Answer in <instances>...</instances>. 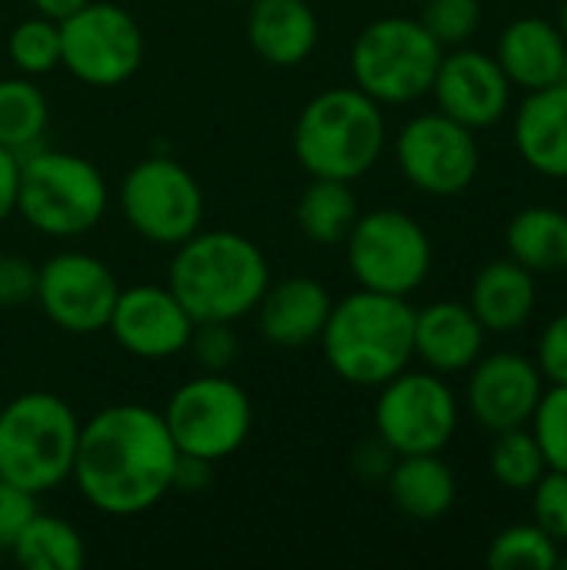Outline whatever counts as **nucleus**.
Wrapping results in <instances>:
<instances>
[{
  "instance_id": "c03bdc74",
  "label": "nucleus",
  "mask_w": 567,
  "mask_h": 570,
  "mask_svg": "<svg viewBox=\"0 0 567 570\" xmlns=\"http://www.w3.org/2000/svg\"><path fill=\"white\" fill-rule=\"evenodd\" d=\"M558 568L567 570V554H561V558H558Z\"/></svg>"
},
{
  "instance_id": "2f4dec72",
  "label": "nucleus",
  "mask_w": 567,
  "mask_h": 570,
  "mask_svg": "<svg viewBox=\"0 0 567 570\" xmlns=\"http://www.w3.org/2000/svg\"><path fill=\"white\" fill-rule=\"evenodd\" d=\"M418 20L444 47H465L481 27V0H418Z\"/></svg>"
},
{
  "instance_id": "dca6fc26",
  "label": "nucleus",
  "mask_w": 567,
  "mask_h": 570,
  "mask_svg": "<svg viewBox=\"0 0 567 570\" xmlns=\"http://www.w3.org/2000/svg\"><path fill=\"white\" fill-rule=\"evenodd\" d=\"M511 90L515 83L501 70L498 57L468 43L444 50L431 83V97L438 100V110L471 127L475 134L495 127L508 114Z\"/></svg>"
},
{
  "instance_id": "cd10ccee",
  "label": "nucleus",
  "mask_w": 567,
  "mask_h": 570,
  "mask_svg": "<svg viewBox=\"0 0 567 570\" xmlns=\"http://www.w3.org/2000/svg\"><path fill=\"white\" fill-rule=\"evenodd\" d=\"M10 558L23 570H80L87 561V544L70 521L37 511L13 541Z\"/></svg>"
},
{
  "instance_id": "412c9836",
  "label": "nucleus",
  "mask_w": 567,
  "mask_h": 570,
  "mask_svg": "<svg viewBox=\"0 0 567 570\" xmlns=\"http://www.w3.org/2000/svg\"><path fill=\"white\" fill-rule=\"evenodd\" d=\"M521 160L551 180H567V83L528 90L511 124Z\"/></svg>"
},
{
  "instance_id": "f03ea898",
  "label": "nucleus",
  "mask_w": 567,
  "mask_h": 570,
  "mask_svg": "<svg viewBox=\"0 0 567 570\" xmlns=\"http://www.w3.org/2000/svg\"><path fill=\"white\" fill-rule=\"evenodd\" d=\"M271 284L267 254L237 230H197L174 247L167 287L177 294L194 324H237L254 314Z\"/></svg>"
},
{
  "instance_id": "0eeeda50",
  "label": "nucleus",
  "mask_w": 567,
  "mask_h": 570,
  "mask_svg": "<svg viewBox=\"0 0 567 570\" xmlns=\"http://www.w3.org/2000/svg\"><path fill=\"white\" fill-rule=\"evenodd\" d=\"M444 47L418 17H378L351 43V80L381 107H404L431 94Z\"/></svg>"
},
{
  "instance_id": "f704fd0d",
  "label": "nucleus",
  "mask_w": 567,
  "mask_h": 570,
  "mask_svg": "<svg viewBox=\"0 0 567 570\" xmlns=\"http://www.w3.org/2000/svg\"><path fill=\"white\" fill-rule=\"evenodd\" d=\"M531 518L558 544H567V471L548 468L531 488Z\"/></svg>"
},
{
  "instance_id": "c756f323",
  "label": "nucleus",
  "mask_w": 567,
  "mask_h": 570,
  "mask_svg": "<svg viewBox=\"0 0 567 570\" xmlns=\"http://www.w3.org/2000/svg\"><path fill=\"white\" fill-rule=\"evenodd\" d=\"M7 57L13 70L23 77L37 80L53 73L60 67V23L43 13H30L17 20L13 30L7 33Z\"/></svg>"
},
{
  "instance_id": "4468645a",
  "label": "nucleus",
  "mask_w": 567,
  "mask_h": 570,
  "mask_svg": "<svg viewBox=\"0 0 567 570\" xmlns=\"http://www.w3.org/2000/svg\"><path fill=\"white\" fill-rule=\"evenodd\" d=\"M117 294V274L87 250H60L37 264L33 304L63 334L87 337L107 331Z\"/></svg>"
},
{
  "instance_id": "6ab92c4d",
  "label": "nucleus",
  "mask_w": 567,
  "mask_h": 570,
  "mask_svg": "<svg viewBox=\"0 0 567 570\" xmlns=\"http://www.w3.org/2000/svg\"><path fill=\"white\" fill-rule=\"evenodd\" d=\"M244 33L264 63L291 70L317 50L321 20L311 0H247Z\"/></svg>"
},
{
  "instance_id": "c9c22d12",
  "label": "nucleus",
  "mask_w": 567,
  "mask_h": 570,
  "mask_svg": "<svg viewBox=\"0 0 567 570\" xmlns=\"http://www.w3.org/2000/svg\"><path fill=\"white\" fill-rule=\"evenodd\" d=\"M37 264L20 254H0V311H20L33 304Z\"/></svg>"
},
{
  "instance_id": "a19ab883",
  "label": "nucleus",
  "mask_w": 567,
  "mask_h": 570,
  "mask_svg": "<svg viewBox=\"0 0 567 570\" xmlns=\"http://www.w3.org/2000/svg\"><path fill=\"white\" fill-rule=\"evenodd\" d=\"M17 184H20V154L0 147V227L17 214Z\"/></svg>"
},
{
  "instance_id": "4be33fe9",
  "label": "nucleus",
  "mask_w": 567,
  "mask_h": 570,
  "mask_svg": "<svg viewBox=\"0 0 567 570\" xmlns=\"http://www.w3.org/2000/svg\"><path fill=\"white\" fill-rule=\"evenodd\" d=\"M498 63L521 90H541L561 83L567 40L548 17H518L498 37Z\"/></svg>"
},
{
  "instance_id": "aec40b11",
  "label": "nucleus",
  "mask_w": 567,
  "mask_h": 570,
  "mask_svg": "<svg viewBox=\"0 0 567 570\" xmlns=\"http://www.w3.org/2000/svg\"><path fill=\"white\" fill-rule=\"evenodd\" d=\"M488 331L461 301H434L414 311V357L434 374H465L485 354Z\"/></svg>"
},
{
  "instance_id": "7ed1b4c3",
  "label": "nucleus",
  "mask_w": 567,
  "mask_h": 570,
  "mask_svg": "<svg viewBox=\"0 0 567 570\" xmlns=\"http://www.w3.org/2000/svg\"><path fill=\"white\" fill-rule=\"evenodd\" d=\"M317 344L334 377L381 387L414 361V307L408 297L358 287L331 304Z\"/></svg>"
},
{
  "instance_id": "7c9ffc66",
  "label": "nucleus",
  "mask_w": 567,
  "mask_h": 570,
  "mask_svg": "<svg viewBox=\"0 0 567 570\" xmlns=\"http://www.w3.org/2000/svg\"><path fill=\"white\" fill-rule=\"evenodd\" d=\"M561 544L545 534L535 521L531 524H511L488 544V568L495 570H555Z\"/></svg>"
},
{
  "instance_id": "f8f14e48",
  "label": "nucleus",
  "mask_w": 567,
  "mask_h": 570,
  "mask_svg": "<svg viewBox=\"0 0 567 570\" xmlns=\"http://www.w3.org/2000/svg\"><path fill=\"white\" fill-rule=\"evenodd\" d=\"M140 63L144 30L127 7L90 0L60 20V67L84 87H120L140 70Z\"/></svg>"
},
{
  "instance_id": "a211bd4d",
  "label": "nucleus",
  "mask_w": 567,
  "mask_h": 570,
  "mask_svg": "<svg viewBox=\"0 0 567 570\" xmlns=\"http://www.w3.org/2000/svg\"><path fill=\"white\" fill-rule=\"evenodd\" d=\"M331 304V291L311 274L271 281L254 307L257 331L274 347H307L321 337Z\"/></svg>"
},
{
  "instance_id": "423d86ee",
  "label": "nucleus",
  "mask_w": 567,
  "mask_h": 570,
  "mask_svg": "<svg viewBox=\"0 0 567 570\" xmlns=\"http://www.w3.org/2000/svg\"><path fill=\"white\" fill-rule=\"evenodd\" d=\"M77 411L50 391H23L0 407V481L43 498L70 481Z\"/></svg>"
},
{
  "instance_id": "4c0bfd02",
  "label": "nucleus",
  "mask_w": 567,
  "mask_h": 570,
  "mask_svg": "<svg viewBox=\"0 0 567 570\" xmlns=\"http://www.w3.org/2000/svg\"><path fill=\"white\" fill-rule=\"evenodd\" d=\"M538 371L551 384H567V311L548 321V327L538 337V354H535Z\"/></svg>"
},
{
  "instance_id": "393cba45",
  "label": "nucleus",
  "mask_w": 567,
  "mask_h": 570,
  "mask_svg": "<svg viewBox=\"0 0 567 570\" xmlns=\"http://www.w3.org/2000/svg\"><path fill=\"white\" fill-rule=\"evenodd\" d=\"M508 257L531 274L567 271V214L548 204L521 207L505 230Z\"/></svg>"
},
{
  "instance_id": "37998d69",
  "label": "nucleus",
  "mask_w": 567,
  "mask_h": 570,
  "mask_svg": "<svg viewBox=\"0 0 567 570\" xmlns=\"http://www.w3.org/2000/svg\"><path fill=\"white\" fill-rule=\"evenodd\" d=\"M558 30L565 33V40H567V0L561 3V10H558Z\"/></svg>"
},
{
  "instance_id": "58836bf2",
  "label": "nucleus",
  "mask_w": 567,
  "mask_h": 570,
  "mask_svg": "<svg viewBox=\"0 0 567 570\" xmlns=\"http://www.w3.org/2000/svg\"><path fill=\"white\" fill-rule=\"evenodd\" d=\"M394 461H398V454L374 434V438H368V441H361L358 448H354V454H351V468H354V474L361 478V481H368V484H378V481H384L388 474H391V468H394Z\"/></svg>"
},
{
  "instance_id": "6e6552de",
  "label": "nucleus",
  "mask_w": 567,
  "mask_h": 570,
  "mask_svg": "<svg viewBox=\"0 0 567 570\" xmlns=\"http://www.w3.org/2000/svg\"><path fill=\"white\" fill-rule=\"evenodd\" d=\"M348 271L358 287L411 297L424 287L434 267V244L424 224L401 207L358 214L344 237Z\"/></svg>"
},
{
  "instance_id": "a878e982",
  "label": "nucleus",
  "mask_w": 567,
  "mask_h": 570,
  "mask_svg": "<svg viewBox=\"0 0 567 570\" xmlns=\"http://www.w3.org/2000/svg\"><path fill=\"white\" fill-rule=\"evenodd\" d=\"M361 207L354 197V184L331 180V177H311V184L301 190L294 204V224L297 230L321 247H338L351 234Z\"/></svg>"
},
{
  "instance_id": "2eb2a0df",
  "label": "nucleus",
  "mask_w": 567,
  "mask_h": 570,
  "mask_svg": "<svg viewBox=\"0 0 567 570\" xmlns=\"http://www.w3.org/2000/svg\"><path fill=\"white\" fill-rule=\"evenodd\" d=\"M107 331L124 354L137 361H167L187 351L194 317L167 284H134L120 287Z\"/></svg>"
},
{
  "instance_id": "a18cd8bd",
  "label": "nucleus",
  "mask_w": 567,
  "mask_h": 570,
  "mask_svg": "<svg viewBox=\"0 0 567 570\" xmlns=\"http://www.w3.org/2000/svg\"><path fill=\"white\" fill-rule=\"evenodd\" d=\"M241 3H247V0H241Z\"/></svg>"
},
{
  "instance_id": "bb28decb",
  "label": "nucleus",
  "mask_w": 567,
  "mask_h": 570,
  "mask_svg": "<svg viewBox=\"0 0 567 570\" xmlns=\"http://www.w3.org/2000/svg\"><path fill=\"white\" fill-rule=\"evenodd\" d=\"M47 127H50V104L40 83L23 73L0 77V147L23 157L43 147Z\"/></svg>"
},
{
  "instance_id": "72a5a7b5",
  "label": "nucleus",
  "mask_w": 567,
  "mask_h": 570,
  "mask_svg": "<svg viewBox=\"0 0 567 570\" xmlns=\"http://www.w3.org/2000/svg\"><path fill=\"white\" fill-rule=\"evenodd\" d=\"M184 354H190L194 364L207 374H227L241 354V337H237L234 324L204 321V324H194V334H190Z\"/></svg>"
},
{
  "instance_id": "5701e85b",
  "label": "nucleus",
  "mask_w": 567,
  "mask_h": 570,
  "mask_svg": "<svg viewBox=\"0 0 567 570\" xmlns=\"http://www.w3.org/2000/svg\"><path fill=\"white\" fill-rule=\"evenodd\" d=\"M468 307L488 334H515L535 317L538 281L511 257L488 261L471 281Z\"/></svg>"
},
{
  "instance_id": "20e7f679",
  "label": "nucleus",
  "mask_w": 567,
  "mask_h": 570,
  "mask_svg": "<svg viewBox=\"0 0 567 570\" xmlns=\"http://www.w3.org/2000/svg\"><path fill=\"white\" fill-rule=\"evenodd\" d=\"M388 144L391 137L384 107L354 83L314 94L301 107L291 134L294 157L307 177H331L348 184L368 177L381 164Z\"/></svg>"
},
{
  "instance_id": "79ce46f5",
  "label": "nucleus",
  "mask_w": 567,
  "mask_h": 570,
  "mask_svg": "<svg viewBox=\"0 0 567 570\" xmlns=\"http://www.w3.org/2000/svg\"><path fill=\"white\" fill-rule=\"evenodd\" d=\"M90 0H30V7H33V13H43V17H50V20H67L70 13H77L80 7H87Z\"/></svg>"
},
{
  "instance_id": "39448f33",
  "label": "nucleus",
  "mask_w": 567,
  "mask_h": 570,
  "mask_svg": "<svg viewBox=\"0 0 567 570\" xmlns=\"http://www.w3.org/2000/svg\"><path fill=\"white\" fill-rule=\"evenodd\" d=\"M110 207V187L94 160L60 147H37L20 157L17 217L50 240L90 234Z\"/></svg>"
},
{
  "instance_id": "ddd939ff",
  "label": "nucleus",
  "mask_w": 567,
  "mask_h": 570,
  "mask_svg": "<svg viewBox=\"0 0 567 570\" xmlns=\"http://www.w3.org/2000/svg\"><path fill=\"white\" fill-rule=\"evenodd\" d=\"M391 150L401 177L428 197H458L481 170L475 130L441 110L404 120L391 140Z\"/></svg>"
},
{
  "instance_id": "e433bc0d",
  "label": "nucleus",
  "mask_w": 567,
  "mask_h": 570,
  "mask_svg": "<svg viewBox=\"0 0 567 570\" xmlns=\"http://www.w3.org/2000/svg\"><path fill=\"white\" fill-rule=\"evenodd\" d=\"M37 498L0 481V554H10L13 541L20 538V531L27 528V521L37 514Z\"/></svg>"
},
{
  "instance_id": "1a4fd4ad",
  "label": "nucleus",
  "mask_w": 567,
  "mask_h": 570,
  "mask_svg": "<svg viewBox=\"0 0 567 570\" xmlns=\"http://www.w3.org/2000/svg\"><path fill=\"white\" fill-rule=\"evenodd\" d=\"M117 207L130 234L167 250L194 237L207 214L197 177L167 154L144 157L124 174Z\"/></svg>"
},
{
  "instance_id": "f257e3e1",
  "label": "nucleus",
  "mask_w": 567,
  "mask_h": 570,
  "mask_svg": "<svg viewBox=\"0 0 567 570\" xmlns=\"http://www.w3.org/2000/svg\"><path fill=\"white\" fill-rule=\"evenodd\" d=\"M180 451L164 414L147 404H110L80 421L70 484L107 518H137L170 494Z\"/></svg>"
},
{
  "instance_id": "473e14b6",
  "label": "nucleus",
  "mask_w": 567,
  "mask_h": 570,
  "mask_svg": "<svg viewBox=\"0 0 567 570\" xmlns=\"http://www.w3.org/2000/svg\"><path fill=\"white\" fill-rule=\"evenodd\" d=\"M528 428L538 438L548 468L567 471V384L545 387Z\"/></svg>"
},
{
  "instance_id": "9d476101",
  "label": "nucleus",
  "mask_w": 567,
  "mask_h": 570,
  "mask_svg": "<svg viewBox=\"0 0 567 570\" xmlns=\"http://www.w3.org/2000/svg\"><path fill=\"white\" fill-rule=\"evenodd\" d=\"M164 424L180 454L204 458L211 464L237 454L254 428L251 394L227 374H207L184 381L164 404Z\"/></svg>"
},
{
  "instance_id": "c85d7f7f",
  "label": "nucleus",
  "mask_w": 567,
  "mask_h": 570,
  "mask_svg": "<svg viewBox=\"0 0 567 570\" xmlns=\"http://www.w3.org/2000/svg\"><path fill=\"white\" fill-rule=\"evenodd\" d=\"M488 471L505 491H515V494H525L541 481V474L548 471V461L528 424L495 434L491 451H488Z\"/></svg>"
},
{
  "instance_id": "b1692460",
  "label": "nucleus",
  "mask_w": 567,
  "mask_h": 570,
  "mask_svg": "<svg viewBox=\"0 0 567 570\" xmlns=\"http://www.w3.org/2000/svg\"><path fill=\"white\" fill-rule=\"evenodd\" d=\"M391 504L421 524L441 521L458 501V478L441 454H404L384 478Z\"/></svg>"
},
{
  "instance_id": "ea45409f",
  "label": "nucleus",
  "mask_w": 567,
  "mask_h": 570,
  "mask_svg": "<svg viewBox=\"0 0 567 570\" xmlns=\"http://www.w3.org/2000/svg\"><path fill=\"white\" fill-rule=\"evenodd\" d=\"M214 468L211 461L204 458H190V454H180L177 464H174V478H170V494H204L211 484H214Z\"/></svg>"
},
{
  "instance_id": "9b49d317",
  "label": "nucleus",
  "mask_w": 567,
  "mask_h": 570,
  "mask_svg": "<svg viewBox=\"0 0 567 570\" xmlns=\"http://www.w3.org/2000/svg\"><path fill=\"white\" fill-rule=\"evenodd\" d=\"M461 424V404L444 374L404 367L378 387L374 434L398 454H441Z\"/></svg>"
},
{
  "instance_id": "f3484780",
  "label": "nucleus",
  "mask_w": 567,
  "mask_h": 570,
  "mask_svg": "<svg viewBox=\"0 0 567 570\" xmlns=\"http://www.w3.org/2000/svg\"><path fill=\"white\" fill-rule=\"evenodd\" d=\"M468 371L471 377H468L465 401L471 417L485 431L498 434L531 424V414L548 384L531 357L518 351H495L488 357L481 354Z\"/></svg>"
}]
</instances>
